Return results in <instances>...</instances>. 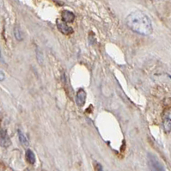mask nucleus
<instances>
[{
	"instance_id": "4",
	"label": "nucleus",
	"mask_w": 171,
	"mask_h": 171,
	"mask_svg": "<svg viewBox=\"0 0 171 171\" xmlns=\"http://www.w3.org/2000/svg\"><path fill=\"white\" fill-rule=\"evenodd\" d=\"M11 140L6 130L0 128V145L2 147L8 148L11 146Z\"/></svg>"
},
{
	"instance_id": "9",
	"label": "nucleus",
	"mask_w": 171,
	"mask_h": 171,
	"mask_svg": "<svg viewBox=\"0 0 171 171\" xmlns=\"http://www.w3.org/2000/svg\"><path fill=\"white\" fill-rule=\"evenodd\" d=\"M18 137H19V140H20V143L23 145L24 147H28L29 146V145H30V143H29V140L27 139V138H26V136L24 135L23 133L20 131V130H18Z\"/></svg>"
},
{
	"instance_id": "1",
	"label": "nucleus",
	"mask_w": 171,
	"mask_h": 171,
	"mask_svg": "<svg viewBox=\"0 0 171 171\" xmlns=\"http://www.w3.org/2000/svg\"><path fill=\"white\" fill-rule=\"evenodd\" d=\"M126 24L132 31L141 36H150L153 32L151 20L145 13L140 11L131 12L126 18Z\"/></svg>"
},
{
	"instance_id": "5",
	"label": "nucleus",
	"mask_w": 171,
	"mask_h": 171,
	"mask_svg": "<svg viewBox=\"0 0 171 171\" xmlns=\"http://www.w3.org/2000/svg\"><path fill=\"white\" fill-rule=\"evenodd\" d=\"M163 124L166 132H170L171 131V114L170 108L166 109L163 116Z\"/></svg>"
},
{
	"instance_id": "2",
	"label": "nucleus",
	"mask_w": 171,
	"mask_h": 171,
	"mask_svg": "<svg viewBox=\"0 0 171 171\" xmlns=\"http://www.w3.org/2000/svg\"><path fill=\"white\" fill-rule=\"evenodd\" d=\"M148 164L151 171H166L159 159L153 154H148Z\"/></svg>"
},
{
	"instance_id": "10",
	"label": "nucleus",
	"mask_w": 171,
	"mask_h": 171,
	"mask_svg": "<svg viewBox=\"0 0 171 171\" xmlns=\"http://www.w3.org/2000/svg\"><path fill=\"white\" fill-rule=\"evenodd\" d=\"M14 36H15V38L17 40L18 42H21V41H23V33H22V31H21L20 28H19L18 26H16V27L14 28Z\"/></svg>"
},
{
	"instance_id": "6",
	"label": "nucleus",
	"mask_w": 171,
	"mask_h": 171,
	"mask_svg": "<svg viewBox=\"0 0 171 171\" xmlns=\"http://www.w3.org/2000/svg\"><path fill=\"white\" fill-rule=\"evenodd\" d=\"M87 94L84 89H79L76 95V103L78 107H83L86 102Z\"/></svg>"
},
{
	"instance_id": "3",
	"label": "nucleus",
	"mask_w": 171,
	"mask_h": 171,
	"mask_svg": "<svg viewBox=\"0 0 171 171\" xmlns=\"http://www.w3.org/2000/svg\"><path fill=\"white\" fill-rule=\"evenodd\" d=\"M56 25H57V28L60 33H62L63 35L65 36H70L73 33V30L72 28L70 27L68 24L65 23L64 21H62L61 19H57L56 21Z\"/></svg>"
},
{
	"instance_id": "7",
	"label": "nucleus",
	"mask_w": 171,
	"mask_h": 171,
	"mask_svg": "<svg viewBox=\"0 0 171 171\" xmlns=\"http://www.w3.org/2000/svg\"><path fill=\"white\" fill-rule=\"evenodd\" d=\"M62 16V21H64L65 23H72L75 20V15L73 12L70 11H63L61 13Z\"/></svg>"
},
{
	"instance_id": "12",
	"label": "nucleus",
	"mask_w": 171,
	"mask_h": 171,
	"mask_svg": "<svg viewBox=\"0 0 171 171\" xmlns=\"http://www.w3.org/2000/svg\"><path fill=\"white\" fill-rule=\"evenodd\" d=\"M97 171H104L103 170V169H102V166L101 165L100 163H97Z\"/></svg>"
},
{
	"instance_id": "8",
	"label": "nucleus",
	"mask_w": 171,
	"mask_h": 171,
	"mask_svg": "<svg viewBox=\"0 0 171 171\" xmlns=\"http://www.w3.org/2000/svg\"><path fill=\"white\" fill-rule=\"evenodd\" d=\"M26 158L30 164L36 163V155L33 152V151H31L30 149L26 151Z\"/></svg>"
},
{
	"instance_id": "11",
	"label": "nucleus",
	"mask_w": 171,
	"mask_h": 171,
	"mask_svg": "<svg viewBox=\"0 0 171 171\" xmlns=\"http://www.w3.org/2000/svg\"><path fill=\"white\" fill-rule=\"evenodd\" d=\"M5 73H4L2 71H0V82H1V81H4V80H5Z\"/></svg>"
},
{
	"instance_id": "13",
	"label": "nucleus",
	"mask_w": 171,
	"mask_h": 171,
	"mask_svg": "<svg viewBox=\"0 0 171 171\" xmlns=\"http://www.w3.org/2000/svg\"><path fill=\"white\" fill-rule=\"evenodd\" d=\"M0 60H3V58H2V53H1V50H0Z\"/></svg>"
}]
</instances>
